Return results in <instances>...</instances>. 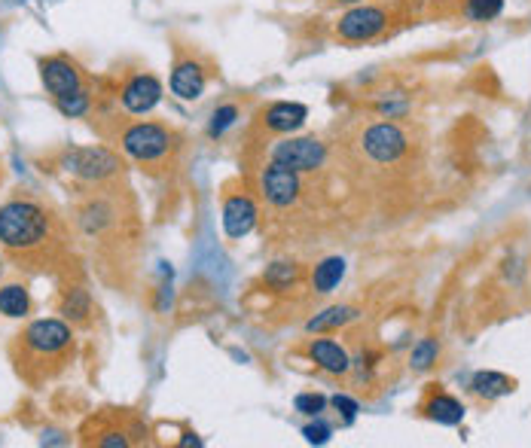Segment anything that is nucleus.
Segmentation results:
<instances>
[{"instance_id":"1","label":"nucleus","mask_w":531,"mask_h":448,"mask_svg":"<svg viewBox=\"0 0 531 448\" xmlns=\"http://www.w3.org/2000/svg\"><path fill=\"white\" fill-rule=\"evenodd\" d=\"M71 351H74L71 327L65 324V320L46 317V320H34V324H28L16 336L13 360H16L19 375L37 388V384L55 378L68 366Z\"/></svg>"},{"instance_id":"2","label":"nucleus","mask_w":531,"mask_h":448,"mask_svg":"<svg viewBox=\"0 0 531 448\" xmlns=\"http://www.w3.org/2000/svg\"><path fill=\"white\" fill-rule=\"evenodd\" d=\"M55 217L28 199H16L0 208V244L22 263H49L58 253Z\"/></svg>"},{"instance_id":"3","label":"nucleus","mask_w":531,"mask_h":448,"mask_svg":"<svg viewBox=\"0 0 531 448\" xmlns=\"http://www.w3.org/2000/svg\"><path fill=\"white\" fill-rule=\"evenodd\" d=\"M120 147L123 153L147 168L150 174H174L184 162L187 138L174 125L153 122V119H135L126 128H120Z\"/></svg>"},{"instance_id":"4","label":"nucleus","mask_w":531,"mask_h":448,"mask_svg":"<svg viewBox=\"0 0 531 448\" xmlns=\"http://www.w3.org/2000/svg\"><path fill=\"white\" fill-rule=\"evenodd\" d=\"M354 153L361 162L376 168H397L412 156V135L409 128L397 119H376L358 128V135L351 141Z\"/></svg>"},{"instance_id":"5","label":"nucleus","mask_w":531,"mask_h":448,"mask_svg":"<svg viewBox=\"0 0 531 448\" xmlns=\"http://www.w3.org/2000/svg\"><path fill=\"white\" fill-rule=\"evenodd\" d=\"M309 192H312V180L287 165L263 162L257 171V196L275 214L300 211L309 202Z\"/></svg>"},{"instance_id":"6","label":"nucleus","mask_w":531,"mask_h":448,"mask_svg":"<svg viewBox=\"0 0 531 448\" xmlns=\"http://www.w3.org/2000/svg\"><path fill=\"white\" fill-rule=\"evenodd\" d=\"M58 168L89 186H107L116 177H123L126 162L107 147H68L58 156Z\"/></svg>"},{"instance_id":"7","label":"nucleus","mask_w":531,"mask_h":448,"mask_svg":"<svg viewBox=\"0 0 531 448\" xmlns=\"http://www.w3.org/2000/svg\"><path fill=\"white\" fill-rule=\"evenodd\" d=\"M266 162L287 165V168L300 171V174H306L312 180V177L327 171L330 147L321 138H315V135H284V138L269 141Z\"/></svg>"},{"instance_id":"8","label":"nucleus","mask_w":531,"mask_h":448,"mask_svg":"<svg viewBox=\"0 0 531 448\" xmlns=\"http://www.w3.org/2000/svg\"><path fill=\"white\" fill-rule=\"evenodd\" d=\"M394 25V10L385 4H354L348 7L336 25H333V37L345 46H361V43H373L379 37H385Z\"/></svg>"},{"instance_id":"9","label":"nucleus","mask_w":531,"mask_h":448,"mask_svg":"<svg viewBox=\"0 0 531 448\" xmlns=\"http://www.w3.org/2000/svg\"><path fill=\"white\" fill-rule=\"evenodd\" d=\"M214 77H217V68L205 52H199L196 46H177L171 77H168V89L174 98L199 101L208 92Z\"/></svg>"},{"instance_id":"10","label":"nucleus","mask_w":531,"mask_h":448,"mask_svg":"<svg viewBox=\"0 0 531 448\" xmlns=\"http://www.w3.org/2000/svg\"><path fill=\"white\" fill-rule=\"evenodd\" d=\"M309 119V107L300 101H269L254 113L251 122V141L269 144L284 135H297Z\"/></svg>"},{"instance_id":"11","label":"nucleus","mask_w":531,"mask_h":448,"mask_svg":"<svg viewBox=\"0 0 531 448\" xmlns=\"http://www.w3.org/2000/svg\"><path fill=\"white\" fill-rule=\"evenodd\" d=\"M83 433H86V445L129 448V445L147 439V424L135 412H113V409H107L104 415H98V424L92 421Z\"/></svg>"},{"instance_id":"12","label":"nucleus","mask_w":531,"mask_h":448,"mask_svg":"<svg viewBox=\"0 0 531 448\" xmlns=\"http://www.w3.org/2000/svg\"><path fill=\"white\" fill-rule=\"evenodd\" d=\"M223 232L232 241H242L245 235L254 232V226L260 223V202L254 192L242 183V186H226L223 192Z\"/></svg>"},{"instance_id":"13","label":"nucleus","mask_w":531,"mask_h":448,"mask_svg":"<svg viewBox=\"0 0 531 448\" xmlns=\"http://www.w3.org/2000/svg\"><path fill=\"white\" fill-rule=\"evenodd\" d=\"M162 95H165L162 80H159L156 74H150V71H135V74H129V77L120 83V89H116V98H120V104H123V110H126L129 116H147L150 110L159 107Z\"/></svg>"},{"instance_id":"14","label":"nucleus","mask_w":531,"mask_h":448,"mask_svg":"<svg viewBox=\"0 0 531 448\" xmlns=\"http://www.w3.org/2000/svg\"><path fill=\"white\" fill-rule=\"evenodd\" d=\"M37 68H40V83L52 98H62L86 86V74L71 55H46L37 61Z\"/></svg>"},{"instance_id":"15","label":"nucleus","mask_w":531,"mask_h":448,"mask_svg":"<svg viewBox=\"0 0 531 448\" xmlns=\"http://www.w3.org/2000/svg\"><path fill=\"white\" fill-rule=\"evenodd\" d=\"M303 354L309 357V363H315L321 372H327L333 378H345L351 372V354L345 351V345H339L333 339H309Z\"/></svg>"},{"instance_id":"16","label":"nucleus","mask_w":531,"mask_h":448,"mask_svg":"<svg viewBox=\"0 0 531 448\" xmlns=\"http://www.w3.org/2000/svg\"><path fill=\"white\" fill-rule=\"evenodd\" d=\"M422 415L428 421L443 424V427H455V424L464 421V406H461V400L446 394L440 384H431V391H428V397L422 403Z\"/></svg>"},{"instance_id":"17","label":"nucleus","mask_w":531,"mask_h":448,"mask_svg":"<svg viewBox=\"0 0 531 448\" xmlns=\"http://www.w3.org/2000/svg\"><path fill=\"white\" fill-rule=\"evenodd\" d=\"M260 281L269 293H293L306 281V269L297 260H275L266 266Z\"/></svg>"},{"instance_id":"18","label":"nucleus","mask_w":531,"mask_h":448,"mask_svg":"<svg viewBox=\"0 0 531 448\" xmlns=\"http://www.w3.org/2000/svg\"><path fill=\"white\" fill-rule=\"evenodd\" d=\"M361 317V308L358 305H330L324 311H318L315 317H309L306 324V333H315V336H324V333H336V330H345L348 324H354V320Z\"/></svg>"},{"instance_id":"19","label":"nucleus","mask_w":531,"mask_h":448,"mask_svg":"<svg viewBox=\"0 0 531 448\" xmlns=\"http://www.w3.org/2000/svg\"><path fill=\"white\" fill-rule=\"evenodd\" d=\"M342 278H345L342 256H324L309 275V290H312V296H330L342 284Z\"/></svg>"},{"instance_id":"20","label":"nucleus","mask_w":531,"mask_h":448,"mask_svg":"<svg viewBox=\"0 0 531 448\" xmlns=\"http://www.w3.org/2000/svg\"><path fill=\"white\" fill-rule=\"evenodd\" d=\"M470 391L480 400H501L516 391V381L504 372H477L470 378Z\"/></svg>"},{"instance_id":"21","label":"nucleus","mask_w":531,"mask_h":448,"mask_svg":"<svg viewBox=\"0 0 531 448\" xmlns=\"http://www.w3.org/2000/svg\"><path fill=\"white\" fill-rule=\"evenodd\" d=\"M239 119H242V104L239 101H220L217 107H214V113H211V119H208V138L211 141H220L229 128H235L239 125Z\"/></svg>"},{"instance_id":"22","label":"nucleus","mask_w":531,"mask_h":448,"mask_svg":"<svg viewBox=\"0 0 531 448\" xmlns=\"http://www.w3.org/2000/svg\"><path fill=\"white\" fill-rule=\"evenodd\" d=\"M52 101H55L58 113L68 116V119H83V116H89L92 107H95L92 92H89L86 86L77 89V92H68V95H62V98H52Z\"/></svg>"},{"instance_id":"23","label":"nucleus","mask_w":531,"mask_h":448,"mask_svg":"<svg viewBox=\"0 0 531 448\" xmlns=\"http://www.w3.org/2000/svg\"><path fill=\"white\" fill-rule=\"evenodd\" d=\"M31 311V296L22 284L0 287V314L7 317H25Z\"/></svg>"},{"instance_id":"24","label":"nucleus","mask_w":531,"mask_h":448,"mask_svg":"<svg viewBox=\"0 0 531 448\" xmlns=\"http://www.w3.org/2000/svg\"><path fill=\"white\" fill-rule=\"evenodd\" d=\"M62 314L71 317L74 324H86L92 314V299L83 287H68L62 296Z\"/></svg>"},{"instance_id":"25","label":"nucleus","mask_w":531,"mask_h":448,"mask_svg":"<svg viewBox=\"0 0 531 448\" xmlns=\"http://www.w3.org/2000/svg\"><path fill=\"white\" fill-rule=\"evenodd\" d=\"M501 13H504V0H464L461 4V16L477 25L495 22Z\"/></svg>"},{"instance_id":"26","label":"nucleus","mask_w":531,"mask_h":448,"mask_svg":"<svg viewBox=\"0 0 531 448\" xmlns=\"http://www.w3.org/2000/svg\"><path fill=\"white\" fill-rule=\"evenodd\" d=\"M437 357H440V339L428 336V339H422L416 348H412L409 366L416 369V372H425V369H431V366L437 363Z\"/></svg>"},{"instance_id":"27","label":"nucleus","mask_w":531,"mask_h":448,"mask_svg":"<svg viewBox=\"0 0 531 448\" xmlns=\"http://www.w3.org/2000/svg\"><path fill=\"white\" fill-rule=\"evenodd\" d=\"M293 406H297V412H303L309 418H318L327 409V397L324 394H300L297 400H293Z\"/></svg>"},{"instance_id":"28","label":"nucleus","mask_w":531,"mask_h":448,"mask_svg":"<svg viewBox=\"0 0 531 448\" xmlns=\"http://www.w3.org/2000/svg\"><path fill=\"white\" fill-rule=\"evenodd\" d=\"M303 436L309 439V442H315V445H324L327 439H330V424H324L321 421V415L315 418V424H309L306 430H303Z\"/></svg>"},{"instance_id":"29","label":"nucleus","mask_w":531,"mask_h":448,"mask_svg":"<svg viewBox=\"0 0 531 448\" xmlns=\"http://www.w3.org/2000/svg\"><path fill=\"white\" fill-rule=\"evenodd\" d=\"M330 403H333V409H339V412H342V415H345L348 421H351L354 415H358V412H361L358 400H351V397H345V394H336V397H333Z\"/></svg>"},{"instance_id":"30","label":"nucleus","mask_w":531,"mask_h":448,"mask_svg":"<svg viewBox=\"0 0 531 448\" xmlns=\"http://www.w3.org/2000/svg\"><path fill=\"white\" fill-rule=\"evenodd\" d=\"M181 445H202V439H199L196 433H187V436L181 439Z\"/></svg>"},{"instance_id":"31","label":"nucleus","mask_w":531,"mask_h":448,"mask_svg":"<svg viewBox=\"0 0 531 448\" xmlns=\"http://www.w3.org/2000/svg\"><path fill=\"white\" fill-rule=\"evenodd\" d=\"M333 4H345V7H354V4H364V0H333Z\"/></svg>"},{"instance_id":"32","label":"nucleus","mask_w":531,"mask_h":448,"mask_svg":"<svg viewBox=\"0 0 531 448\" xmlns=\"http://www.w3.org/2000/svg\"><path fill=\"white\" fill-rule=\"evenodd\" d=\"M431 4H437V7H446V4H455V0H431Z\"/></svg>"}]
</instances>
